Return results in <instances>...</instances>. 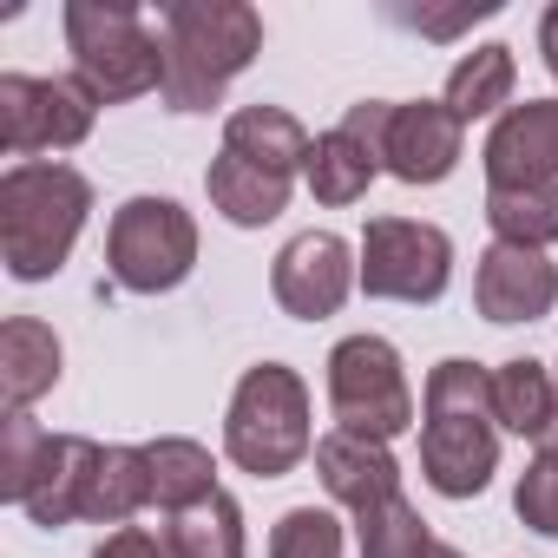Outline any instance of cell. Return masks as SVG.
Here are the masks:
<instances>
[{
  "label": "cell",
  "instance_id": "6da1fadb",
  "mask_svg": "<svg viewBox=\"0 0 558 558\" xmlns=\"http://www.w3.org/2000/svg\"><path fill=\"white\" fill-rule=\"evenodd\" d=\"M86 210H93V184L60 158L0 171V263H8L14 283H47L66 269Z\"/></svg>",
  "mask_w": 558,
  "mask_h": 558
},
{
  "label": "cell",
  "instance_id": "7a4b0ae2",
  "mask_svg": "<svg viewBox=\"0 0 558 558\" xmlns=\"http://www.w3.org/2000/svg\"><path fill=\"white\" fill-rule=\"evenodd\" d=\"M256 53H263L256 8H243V0H171L165 8V106L210 112Z\"/></svg>",
  "mask_w": 558,
  "mask_h": 558
},
{
  "label": "cell",
  "instance_id": "3957f363",
  "mask_svg": "<svg viewBox=\"0 0 558 558\" xmlns=\"http://www.w3.org/2000/svg\"><path fill=\"white\" fill-rule=\"evenodd\" d=\"M66 53L73 80L99 106L165 93V40L138 21L132 0H66Z\"/></svg>",
  "mask_w": 558,
  "mask_h": 558
},
{
  "label": "cell",
  "instance_id": "277c9868",
  "mask_svg": "<svg viewBox=\"0 0 558 558\" xmlns=\"http://www.w3.org/2000/svg\"><path fill=\"white\" fill-rule=\"evenodd\" d=\"M223 453L256 473V480H283L316 453V427H310V388L296 368L263 362L236 381L230 414H223Z\"/></svg>",
  "mask_w": 558,
  "mask_h": 558
},
{
  "label": "cell",
  "instance_id": "5b68a950",
  "mask_svg": "<svg viewBox=\"0 0 558 558\" xmlns=\"http://www.w3.org/2000/svg\"><path fill=\"white\" fill-rule=\"evenodd\" d=\"M106 269L132 296H165L197 269V223L178 197H125L106 230Z\"/></svg>",
  "mask_w": 558,
  "mask_h": 558
},
{
  "label": "cell",
  "instance_id": "8992f818",
  "mask_svg": "<svg viewBox=\"0 0 558 558\" xmlns=\"http://www.w3.org/2000/svg\"><path fill=\"white\" fill-rule=\"evenodd\" d=\"M329 414L355 440H395L414 427V388L401 368V349L381 336H349L329 349Z\"/></svg>",
  "mask_w": 558,
  "mask_h": 558
},
{
  "label": "cell",
  "instance_id": "52a82bcc",
  "mask_svg": "<svg viewBox=\"0 0 558 558\" xmlns=\"http://www.w3.org/2000/svg\"><path fill=\"white\" fill-rule=\"evenodd\" d=\"M362 296L375 303H440L453 276V236L414 217H368L362 230Z\"/></svg>",
  "mask_w": 558,
  "mask_h": 558
},
{
  "label": "cell",
  "instance_id": "ba28073f",
  "mask_svg": "<svg viewBox=\"0 0 558 558\" xmlns=\"http://www.w3.org/2000/svg\"><path fill=\"white\" fill-rule=\"evenodd\" d=\"M99 99L80 80H27L0 73V145L14 165H34L40 151H73L93 138Z\"/></svg>",
  "mask_w": 558,
  "mask_h": 558
},
{
  "label": "cell",
  "instance_id": "9c48e42d",
  "mask_svg": "<svg viewBox=\"0 0 558 558\" xmlns=\"http://www.w3.org/2000/svg\"><path fill=\"white\" fill-rule=\"evenodd\" d=\"M355 283H362V263H355V250L336 230L290 236L283 250H276V269H269V296L283 303V316H296V323L336 316Z\"/></svg>",
  "mask_w": 558,
  "mask_h": 558
},
{
  "label": "cell",
  "instance_id": "30bf717a",
  "mask_svg": "<svg viewBox=\"0 0 558 558\" xmlns=\"http://www.w3.org/2000/svg\"><path fill=\"white\" fill-rule=\"evenodd\" d=\"M558 303V263L545 250H512V243H486L480 269H473V310L499 329L512 323H538Z\"/></svg>",
  "mask_w": 558,
  "mask_h": 558
},
{
  "label": "cell",
  "instance_id": "8fae6325",
  "mask_svg": "<svg viewBox=\"0 0 558 558\" xmlns=\"http://www.w3.org/2000/svg\"><path fill=\"white\" fill-rule=\"evenodd\" d=\"M421 473L440 499H473L499 473V421L493 414H427Z\"/></svg>",
  "mask_w": 558,
  "mask_h": 558
},
{
  "label": "cell",
  "instance_id": "7c38bea8",
  "mask_svg": "<svg viewBox=\"0 0 558 558\" xmlns=\"http://www.w3.org/2000/svg\"><path fill=\"white\" fill-rule=\"evenodd\" d=\"M486 184L493 191H525V184H558V99H525L506 106L486 132Z\"/></svg>",
  "mask_w": 558,
  "mask_h": 558
},
{
  "label": "cell",
  "instance_id": "4fadbf2b",
  "mask_svg": "<svg viewBox=\"0 0 558 558\" xmlns=\"http://www.w3.org/2000/svg\"><path fill=\"white\" fill-rule=\"evenodd\" d=\"M460 138H466V125L447 112V99H408L388 119L381 171L401 178V184H440L460 165Z\"/></svg>",
  "mask_w": 558,
  "mask_h": 558
},
{
  "label": "cell",
  "instance_id": "5bb4252c",
  "mask_svg": "<svg viewBox=\"0 0 558 558\" xmlns=\"http://www.w3.org/2000/svg\"><path fill=\"white\" fill-rule=\"evenodd\" d=\"M316 473H323L329 499L349 506V512H368L381 499H401V460L381 440H355L342 427L316 440Z\"/></svg>",
  "mask_w": 558,
  "mask_h": 558
},
{
  "label": "cell",
  "instance_id": "9a60e30c",
  "mask_svg": "<svg viewBox=\"0 0 558 558\" xmlns=\"http://www.w3.org/2000/svg\"><path fill=\"white\" fill-rule=\"evenodd\" d=\"M93 466H99V440H86V434H53L47 453H40V466H34V486H27L21 512H27L34 525H47V532L86 519Z\"/></svg>",
  "mask_w": 558,
  "mask_h": 558
},
{
  "label": "cell",
  "instance_id": "2e32d148",
  "mask_svg": "<svg viewBox=\"0 0 558 558\" xmlns=\"http://www.w3.org/2000/svg\"><path fill=\"white\" fill-rule=\"evenodd\" d=\"M223 151H236V158H250V165H263V171H276V178H296V171H310L316 138L303 132L296 112L256 99V106H243V112L223 119Z\"/></svg>",
  "mask_w": 558,
  "mask_h": 558
},
{
  "label": "cell",
  "instance_id": "e0dca14e",
  "mask_svg": "<svg viewBox=\"0 0 558 558\" xmlns=\"http://www.w3.org/2000/svg\"><path fill=\"white\" fill-rule=\"evenodd\" d=\"M290 184H296V178H276V171H263V165H250V158H236V151H217L210 171H204L210 204H217L236 230L276 223V217L290 210Z\"/></svg>",
  "mask_w": 558,
  "mask_h": 558
},
{
  "label": "cell",
  "instance_id": "ac0fdd59",
  "mask_svg": "<svg viewBox=\"0 0 558 558\" xmlns=\"http://www.w3.org/2000/svg\"><path fill=\"white\" fill-rule=\"evenodd\" d=\"M60 381V336L40 316H14L0 329V395H8V414H27L40 395H53Z\"/></svg>",
  "mask_w": 558,
  "mask_h": 558
},
{
  "label": "cell",
  "instance_id": "d6986e66",
  "mask_svg": "<svg viewBox=\"0 0 558 558\" xmlns=\"http://www.w3.org/2000/svg\"><path fill=\"white\" fill-rule=\"evenodd\" d=\"M493 421L519 440H545L558 427V375L532 355L493 368Z\"/></svg>",
  "mask_w": 558,
  "mask_h": 558
},
{
  "label": "cell",
  "instance_id": "ffe728a7",
  "mask_svg": "<svg viewBox=\"0 0 558 558\" xmlns=\"http://www.w3.org/2000/svg\"><path fill=\"white\" fill-rule=\"evenodd\" d=\"M145 466H151V506H165V512H191L217 493V460L204 440L165 434L145 447Z\"/></svg>",
  "mask_w": 558,
  "mask_h": 558
},
{
  "label": "cell",
  "instance_id": "44dd1931",
  "mask_svg": "<svg viewBox=\"0 0 558 558\" xmlns=\"http://www.w3.org/2000/svg\"><path fill=\"white\" fill-rule=\"evenodd\" d=\"M512 86H519V60H512V47L486 40V47H473V53L447 73V112H453L460 125H473V119L512 106Z\"/></svg>",
  "mask_w": 558,
  "mask_h": 558
},
{
  "label": "cell",
  "instance_id": "7402d4cb",
  "mask_svg": "<svg viewBox=\"0 0 558 558\" xmlns=\"http://www.w3.org/2000/svg\"><path fill=\"white\" fill-rule=\"evenodd\" d=\"M165 545H171V558H250V538H243V506L217 486L204 506L171 512Z\"/></svg>",
  "mask_w": 558,
  "mask_h": 558
},
{
  "label": "cell",
  "instance_id": "603a6c76",
  "mask_svg": "<svg viewBox=\"0 0 558 558\" xmlns=\"http://www.w3.org/2000/svg\"><path fill=\"white\" fill-rule=\"evenodd\" d=\"M145 506H151L145 447H99V466H93V486H86V519L93 525H125Z\"/></svg>",
  "mask_w": 558,
  "mask_h": 558
},
{
  "label": "cell",
  "instance_id": "cb8c5ba5",
  "mask_svg": "<svg viewBox=\"0 0 558 558\" xmlns=\"http://www.w3.org/2000/svg\"><path fill=\"white\" fill-rule=\"evenodd\" d=\"M375 171H381V158L375 151H362L342 125L336 132H323L316 138V151H310V191H316V204H362L368 197V184H375Z\"/></svg>",
  "mask_w": 558,
  "mask_h": 558
},
{
  "label": "cell",
  "instance_id": "d4e9b609",
  "mask_svg": "<svg viewBox=\"0 0 558 558\" xmlns=\"http://www.w3.org/2000/svg\"><path fill=\"white\" fill-rule=\"evenodd\" d=\"M486 223H493V243H512V250L558 243V184L486 191Z\"/></svg>",
  "mask_w": 558,
  "mask_h": 558
},
{
  "label": "cell",
  "instance_id": "484cf974",
  "mask_svg": "<svg viewBox=\"0 0 558 558\" xmlns=\"http://www.w3.org/2000/svg\"><path fill=\"white\" fill-rule=\"evenodd\" d=\"M355 545H362V558H427V551H434L427 519L408 506V493H401V499H381V506H368V512H355Z\"/></svg>",
  "mask_w": 558,
  "mask_h": 558
},
{
  "label": "cell",
  "instance_id": "4316f807",
  "mask_svg": "<svg viewBox=\"0 0 558 558\" xmlns=\"http://www.w3.org/2000/svg\"><path fill=\"white\" fill-rule=\"evenodd\" d=\"M269 558H342V519L323 506H290L269 532Z\"/></svg>",
  "mask_w": 558,
  "mask_h": 558
},
{
  "label": "cell",
  "instance_id": "83f0119b",
  "mask_svg": "<svg viewBox=\"0 0 558 558\" xmlns=\"http://www.w3.org/2000/svg\"><path fill=\"white\" fill-rule=\"evenodd\" d=\"M512 506H519V519H525L532 532L558 538V427L538 440L532 466L519 473V493H512Z\"/></svg>",
  "mask_w": 558,
  "mask_h": 558
},
{
  "label": "cell",
  "instance_id": "f1b7e54d",
  "mask_svg": "<svg viewBox=\"0 0 558 558\" xmlns=\"http://www.w3.org/2000/svg\"><path fill=\"white\" fill-rule=\"evenodd\" d=\"M47 440H53V434H47L34 414H8V434H0V499H14V506L27 499Z\"/></svg>",
  "mask_w": 558,
  "mask_h": 558
},
{
  "label": "cell",
  "instance_id": "f546056e",
  "mask_svg": "<svg viewBox=\"0 0 558 558\" xmlns=\"http://www.w3.org/2000/svg\"><path fill=\"white\" fill-rule=\"evenodd\" d=\"M93 558H171V545L145 525H119V532H106V545Z\"/></svg>",
  "mask_w": 558,
  "mask_h": 558
},
{
  "label": "cell",
  "instance_id": "4dcf8cb0",
  "mask_svg": "<svg viewBox=\"0 0 558 558\" xmlns=\"http://www.w3.org/2000/svg\"><path fill=\"white\" fill-rule=\"evenodd\" d=\"M538 53H545V73L558 80V0L545 8V21H538Z\"/></svg>",
  "mask_w": 558,
  "mask_h": 558
},
{
  "label": "cell",
  "instance_id": "1f68e13d",
  "mask_svg": "<svg viewBox=\"0 0 558 558\" xmlns=\"http://www.w3.org/2000/svg\"><path fill=\"white\" fill-rule=\"evenodd\" d=\"M427 558H460V551H453V545H434V551H427Z\"/></svg>",
  "mask_w": 558,
  "mask_h": 558
}]
</instances>
